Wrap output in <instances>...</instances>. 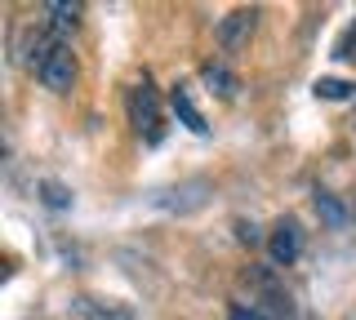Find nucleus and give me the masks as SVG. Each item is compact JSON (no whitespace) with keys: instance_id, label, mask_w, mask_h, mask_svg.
<instances>
[{"instance_id":"obj_2","label":"nucleus","mask_w":356,"mask_h":320,"mask_svg":"<svg viewBox=\"0 0 356 320\" xmlns=\"http://www.w3.org/2000/svg\"><path fill=\"white\" fill-rule=\"evenodd\" d=\"M36 81L54 94H67L76 85V58H72V45H67V40H54L49 45V53H44L40 67H36Z\"/></svg>"},{"instance_id":"obj_5","label":"nucleus","mask_w":356,"mask_h":320,"mask_svg":"<svg viewBox=\"0 0 356 320\" xmlns=\"http://www.w3.org/2000/svg\"><path fill=\"white\" fill-rule=\"evenodd\" d=\"M72 307H76V316H85V320H138L125 303H103V298H89V294H81Z\"/></svg>"},{"instance_id":"obj_13","label":"nucleus","mask_w":356,"mask_h":320,"mask_svg":"<svg viewBox=\"0 0 356 320\" xmlns=\"http://www.w3.org/2000/svg\"><path fill=\"white\" fill-rule=\"evenodd\" d=\"M241 240H245V245H254V240H259V227H254V223H241Z\"/></svg>"},{"instance_id":"obj_12","label":"nucleus","mask_w":356,"mask_h":320,"mask_svg":"<svg viewBox=\"0 0 356 320\" xmlns=\"http://www.w3.org/2000/svg\"><path fill=\"white\" fill-rule=\"evenodd\" d=\"M227 320H267L259 307H250V303H232V312H227Z\"/></svg>"},{"instance_id":"obj_8","label":"nucleus","mask_w":356,"mask_h":320,"mask_svg":"<svg viewBox=\"0 0 356 320\" xmlns=\"http://www.w3.org/2000/svg\"><path fill=\"white\" fill-rule=\"evenodd\" d=\"M44 14H49V27L58 31V40L67 36V31H76V23H81V5H44Z\"/></svg>"},{"instance_id":"obj_9","label":"nucleus","mask_w":356,"mask_h":320,"mask_svg":"<svg viewBox=\"0 0 356 320\" xmlns=\"http://www.w3.org/2000/svg\"><path fill=\"white\" fill-rule=\"evenodd\" d=\"M316 98H325V103H348V98H356V85L339 81V76H321V81H316Z\"/></svg>"},{"instance_id":"obj_4","label":"nucleus","mask_w":356,"mask_h":320,"mask_svg":"<svg viewBox=\"0 0 356 320\" xmlns=\"http://www.w3.org/2000/svg\"><path fill=\"white\" fill-rule=\"evenodd\" d=\"M267 249H272V262H276V267H289V262L303 253V231H298L294 218H281V223L272 227V240H267Z\"/></svg>"},{"instance_id":"obj_3","label":"nucleus","mask_w":356,"mask_h":320,"mask_svg":"<svg viewBox=\"0 0 356 320\" xmlns=\"http://www.w3.org/2000/svg\"><path fill=\"white\" fill-rule=\"evenodd\" d=\"M254 23H259V9H232V14L218 23V45L227 49V53L245 49V45H250V36H254Z\"/></svg>"},{"instance_id":"obj_1","label":"nucleus","mask_w":356,"mask_h":320,"mask_svg":"<svg viewBox=\"0 0 356 320\" xmlns=\"http://www.w3.org/2000/svg\"><path fill=\"white\" fill-rule=\"evenodd\" d=\"M129 125L147 142H161V98H156L152 81H138L129 90Z\"/></svg>"},{"instance_id":"obj_6","label":"nucleus","mask_w":356,"mask_h":320,"mask_svg":"<svg viewBox=\"0 0 356 320\" xmlns=\"http://www.w3.org/2000/svg\"><path fill=\"white\" fill-rule=\"evenodd\" d=\"M170 107H174V116L183 120V125L192 129V134H205V129H209V125H205V116H200V107L192 103V90H187L183 81H178L174 90H170Z\"/></svg>"},{"instance_id":"obj_10","label":"nucleus","mask_w":356,"mask_h":320,"mask_svg":"<svg viewBox=\"0 0 356 320\" xmlns=\"http://www.w3.org/2000/svg\"><path fill=\"white\" fill-rule=\"evenodd\" d=\"M312 201H316V214L325 218L330 227H348V209L339 205V196H334V192H316Z\"/></svg>"},{"instance_id":"obj_7","label":"nucleus","mask_w":356,"mask_h":320,"mask_svg":"<svg viewBox=\"0 0 356 320\" xmlns=\"http://www.w3.org/2000/svg\"><path fill=\"white\" fill-rule=\"evenodd\" d=\"M200 81H205L214 94H222V98H232V94H236V76L222 67V62H205V67H200Z\"/></svg>"},{"instance_id":"obj_11","label":"nucleus","mask_w":356,"mask_h":320,"mask_svg":"<svg viewBox=\"0 0 356 320\" xmlns=\"http://www.w3.org/2000/svg\"><path fill=\"white\" fill-rule=\"evenodd\" d=\"M40 201L49 209H67V205H72V192H67L63 183H40Z\"/></svg>"}]
</instances>
